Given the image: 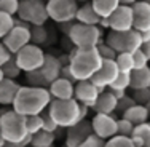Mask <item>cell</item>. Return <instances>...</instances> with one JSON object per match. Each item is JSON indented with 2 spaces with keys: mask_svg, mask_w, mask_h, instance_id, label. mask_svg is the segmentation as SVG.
<instances>
[{
  "mask_svg": "<svg viewBox=\"0 0 150 147\" xmlns=\"http://www.w3.org/2000/svg\"><path fill=\"white\" fill-rule=\"evenodd\" d=\"M21 85L13 78H3L0 82V106H13Z\"/></svg>",
  "mask_w": 150,
  "mask_h": 147,
  "instance_id": "obj_20",
  "label": "cell"
},
{
  "mask_svg": "<svg viewBox=\"0 0 150 147\" xmlns=\"http://www.w3.org/2000/svg\"><path fill=\"white\" fill-rule=\"evenodd\" d=\"M133 58H134V69H141V67H147L149 66L150 58L142 51V48L136 50V51L133 53Z\"/></svg>",
  "mask_w": 150,
  "mask_h": 147,
  "instance_id": "obj_38",
  "label": "cell"
},
{
  "mask_svg": "<svg viewBox=\"0 0 150 147\" xmlns=\"http://www.w3.org/2000/svg\"><path fill=\"white\" fill-rule=\"evenodd\" d=\"M15 58H16V62L19 64V67L23 69V72H32V70H38L43 66L46 53L42 50L40 45L29 43L21 51H18Z\"/></svg>",
  "mask_w": 150,
  "mask_h": 147,
  "instance_id": "obj_8",
  "label": "cell"
},
{
  "mask_svg": "<svg viewBox=\"0 0 150 147\" xmlns=\"http://www.w3.org/2000/svg\"><path fill=\"white\" fill-rule=\"evenodd\" d=\"M145 2H149V3H150V0H145Z\"/></svg>",
  "mask_w": 150,
  "mask_h": 147,
  "instance_id": "obj_52",
  "label": "cell"
},
{
  "mask_svg": "<svg viewBox=\"0 0 150 147\" xmlns=\"http://www.w3.org/2000/svg\"><path fill=\"white\" fill-rule=\"evenodd\" d=\"M133 98L137 104H149L150 102V88H145V89H134L133 93Z\"/></svg>",
  "mask_w": 150,
  "mask_h": 147,
  "instance_id": "obj_40",
  "label": "cell"
},
{
  "mask_svg": "<svg viewBox=\"0 0 150 147\" xmlns=\"http://www.w3.org/2000/svg\"><path fill=\"white\" fill-rule=\"evenodd\" d=\"M11 58H13V53L6 48V45L3 43V40H2L0 42V67H2L6 61H10Z\"/></svg>",
  "mask_w": 150,
  "mask_h": 147,
  "instance_id": "obj_43",
  "label": "cell"
},
{
  "mask_svg": "<svg viewBox=\"0 0 150 147\" xmlns=\"http://www.w3.org/2000/svg\"><path fill=\"white\" fill-rule=\"evenodd\" d=\"M50 19L58 24L72 23L78 11L77 0H48L46 2Z\"/></svg>",
  "mask_w": 150,
  "mask_h": 147,
  "instance_id": "obj_9",
  "label": "cell"
},
{
  "mask_svg": "<svg viewBox=\"0 0 150 147\" xmlns=\"http://www.w3.org/2000/svg\"><path fill=\"white\" fill-rule=\"evenodd\" d=\"M105 42L117 53H134L142 46V34L136 29L131 31H110L105 37Z\"/></svg>",
  "mask_w": 150,
  "mask_h": 147,
  "instance_id": "obj_6",
  "label": "cell"
},
{
  "mask_svg": "<svg viewBox=\"0 0 150 147\" xmlns=\"http://www.w3.org/2000/svg\"><path fill=\"white\" fill-rule=\"evenodd\" d=\"M110 21V31H131L134 29V11L133 6L129 5H120L112 16L109 18Z\"/></svg>",
  "mask_w": 150,
  "mask_h": 147,
  "instance_id": "obj_14",
  "label": "cell"
},
{
  "mask_svg": "<svg viewBox=\"0 0 150 147\" xmlns=\"http://www.w3.org/2000/svg\"><path fill=\"white\" fill-rule=\"evenodd\" d=\"M80 147H105V139L99 138L96 134H91Z\"/></svg>",
  "mask_w": 150,
  "mask_h": 147,
  "instance_id": "obj_42",
  "label": "cell"
},
{
  "mask_svg": "<svg viewBox=\"0 0 150 147\" xmlns=\"http://www.w3.org/2000/svg\"><path fill=\"white\" fill-rule=\"evenodd\" d=\"M142 51L150 58V31L149 32H142Z\"/></svg>",
  "mask_w": 150,
  "mask_h": 147,
  "instance_id": "obj_44",
  "label": "cell"
},
{
  "mask_svg": "<svg viewBox=\"0 0 150 147\" xmlns=\"http://www.w3.org/2000/svg\"><path fill=\"white\" fill-rule=\"evenodd\" d=\"M0 130L6 142H21L26 138L27 126H26V117L18 114L15 109H5L3 114H0Z\"/></svg>",
  "mask_w": 150,
  "mask_h": 147,
  "instance_id": "obj_4",
  "label": "cell"
},
{
  "mask_svg": "<svg viewBox=\"0 0 150 147\" xmlns=\"http://www.w3.org/2000/svg\"><path fill=\"white\" fill-rule=\"evenodd\" d=\"M98 50H99V53H101L102 59H117V55H118L107 42H102V43L98 46Z\"/></svg>",
  "mask_w": 150,
  "mask_h": 147,
  "instance_id": "obj_39",
  "label": "cell"
},
{
  "mask_svg": "<svg viewBox=\"0 0 150 147\" xmlns=\"http://www.w3.org/2000/svg\"><path fill=\"white\" fill-rule=\"evenodd\" d=\"M93 131L102 139H110L118 134V120L113 114H96L91 118Z\"/></svg>",
  "mask_w": 150,
  "mask_h": 147,
  "instance_id": "obj_10",
  "label": "cell"
},
{
  "mask_svg": "<svg viewBox=\"0 0 150 147\" xmlns=\"http://www.w3.org/2000/svg\"><path fill=\"white\" fill-rule=\"evenodd\" d=\"M6 144V141H5V138H3V134H2V130H0V147H3Z\"/></svg>",
  "mask_w": 150,
  "mask_h": 147,
  "instance_id": "obj_49",
  "label": "cell"
},
{
  "mask_svg": "<svg viewBox=\"0 0 150 147\" xmlns=\"http://www.w3.org/2000/svg\"><path fill=\"white\" fill-rule=\"evenodd\" d=\"M53 101V96L48 88H40V87H21L18 91L15 102H13V109L18 114L24 117L29 115H38V114L45 112L48 106Z\"/></svg>",
  "mask_w": 150,
  "mask_h": 147,
  "instance_id": "obj_1",
  "label": "cell"
},
{
  "mask_svg": "<svg viewBox=\"0 0 150 147\" xmlns=\"http://www.w3.org/2000/svg\"><path fill=\"white\" fill-rule=\"evenodd\" d=\"M30 27L32 26H15L8 34H6V37L3 38V43L6 45V48H8L13 55H16L18 51H21L26 45L32 43Z\"/></svg>",
  "mask_w": 150,
  "mask_h": 147,
  "instance_id": "obj_12",
  "label": "cell"
},
{
  "mask_svg": "<svg viewBox=\"0 0 150 147\" xmlns=\"http://www.w3.org/2000/svg\"><path fill=\"white\" fill-rule=\"evenodd\" d=\"M102 91L96 87L91 80H80V82L75 83V94H74V98L77 99L80 104H85V106H88L90 109H93Z\"/></svg>",
  "mask_w": 150,
  "mask_h": 147,
  "instance_id": "obj_15",
  "label": "cell"
},
{
  "mask_svg": "<svg viewBox=\"0 0 150 147\" xmlns=\"http://www.w3.org/2000/svg\"><path fill=\"white\" fill-rule=\"evenodd\" d=\"M75 21H77V23H81V24H90V26H99L101 16L96 13V10H94V6H93L91 2H85L81 6H78Z\"/></svg>",
  "mask_w": 150,
  "mask_h": 147,
  "instance_id": "obj_21",
  "label": "cell"
},
{
  "mask_svg": "<svg viewBox=\"0 0 150 147\" xmlns=\"http://www.w3.org/2000/svg\"><path fill=\"white\" fill-rule=\"evenodd\" d=\"M120 69L117 66V61L115 59H104L99 67V70L93 75L91 82L96 85L101 91H105L110 85L115 82V78L118 77Z\"/></svg>",
  "mask_w": 150,
  "mask_h": 147,
  "instance_id": "obj_11",
  "label": "cell"
},
{
  "mask_svg": "<svg viewBox=\"0 0 150 147\" xmlns=\"http://www.w3.org/2000/svg\"><path fill=\"white\" fill-rule=\"evenodd\" d=\"M77 2H93V0H77Z\"/></svg>",
  "mask_w": 150,
  "mask_h": 147,
  "instance_id": "obj_51",
  "label": "cell"
},
{
  "mask_svg": "<svg viewBox=\"0 0 150 147\" xmlns=\"http://www.w3.org/2000/svg\"><path fill=\"white\" fill-rule=\"evenodd\" d=\"M30 34H32V43H35V45L42 46L48 40V31H46L45 26H32Z\"/></svg>",
  "mask_w": 150,
  "mask_h": 147,
  "instance_id": "obj_32",
  "label": "cell"
},
{
  "mask_svg": "<svg viewBox=\"0 0 150 147\" xmlns=\"http://www.w3.org/2000/svg\"><path fill=\"white\" fill-rule=\"evenodd\" d=\"M26 126H27V133L29 134H35L40 130H43V117H42V114L26 117Z\"/></svg>",
  "mask_w": 150,
  "mask_h": 147,
  "instance_id": "obj_31",
  "label": "cell"
},
{
  "mask_svg": "<svg viewBox=\"0 0 150 147\" xmlns=\"http://www.w3.org/2000/svg\"><path fill=\"white\" fill-rule=\"evenodd\" d=\"M50 115L54 118V121L61 128L74 126L80 120H85L83 117V106L77 101L75 98L72 99H53L51 104L48 106Z\"/></svg>",
  "mask_w": 150,
  "mask_h": 147,
  "instance_id": "obj_3",
  "label": "cell"
},
{
  "mask_svg": "<svg viewBox=\"0 0 150 147\" xmlns=\"http://www.w3.org/2000/svg\"><path fill=\"white\" fill-rule=\"evenodd\" d=\"M102 56L99 53L98 46L94 48H77L74 46L70 51V69L75 80H91L93 75L99 70L102 64Z\"/></svg>",
  "mask_w": 150,
  "mask_h": 147,
  "instance_id": "obj_2",
  "label": "cell"
},
{
  "mask_svg": "<svg viewBox=\"0 0 150 147\" xmlns=\"http://www.w3.org/2000/svg\"><path fill=\"white\" fill-rule=\"evenodd\" d=\"M91 134H94L93 131V123L90 120H80L78 123H75L74 126L67 128L66 131V144L67 147H80L90 138Z\"/></svg>",
  "mask_w": 150,
  "mask_h": 147,
  "instance_id": "obj_13",
  "label": "cell"
},
{
  "mask_svg": "<svg viewBox=\"0 0 150 147\" xmlns=\"http://www.w3.org/2000/svg\"><path fill=\"white\" fill-rule=\"evenodd\" d=\"M42 117H43V130L51 131V133H58V131L61 130V126L54 121V118L50 115L48 109H46L45 112H42Z\"/></svg>",
  "mask_w": 150,
  "mask_h": 147,
  "instance_id": "obj_36",
  "label": "cell"
},
{
  "mask_svg": "<svg viewBox=\"0 0 150 147\" xmlns=\"http://www.w3.org/2000/svg\"><path fill=\"white\" fill-rule=\"evenodd\" d=\"M131 139L136 147H150V121L136 125Z\"/></svg>",
  "mask_w": 150,
  "mask_h": 147,
  "instance_id": "obj_24",
  "label": "cell"
},
{
  "mask_svg": "<svg viewBox=\"0 0 150 147\" xmlns=\"http://www.w3.org/2000/svg\"><path fill=\"white\" fill-rule=\"evenodd\" d=\"M99 27H102V29H110V21H109V18H101Z\"/></svg>",
  "mask_w": 150,
  "mask_h": 147,
  "instance_id": "obj_46",
  "label": "cell"
},
{
  "mask_svg": "<svg viewBox=\"0 0 150 147\" xmlns=\"http://www.w3.org/2000/svg\"><path fill=\"white\" fill-rule=\"evenodd\" d=\"M121 117L129 120L131 123H134V125H141V123L149 121L150 110H149L147 106H144V104H134V106L129 107L126 112L121 114Z\"/></svg>",
  "mask_w": 150,
  "mask_h": 147,
  "instance_id": "obj_22",
  "label": "cell"
},
{
  "mask_svg": "<svg viewBox=\"0 0 150 147\" xmlns=\"http://www.w3.org/2000/svg\"><path fill=\"white\" fill-rule=\"evenodd\" d=\"M117 106H118L117 96L107 88L105 91H102L101 94H99V98H98V101H96L94 107H93V110H94L96 114H115Z\"/></svg>",
  "mask_w": 150,
  "mask_h": 147,
  "instance_id": "obj_18",
  "label": "cell"
},
{
  "mask_svg": "<svg viewBox=\"0 0 150 147\" xmlns=\"http://www.w3.org/2000/svg\"><path fill=\"white\" fill-rule=\"evenodd\" d=\"M21 0H0V11L8 13L11 16H18Z\"/></svg>",
  "mask_w": 150,
  "mask_h": 147,
  "instance_id": "obj_35",
  "label": "cell"
},
{
  "mask_svg": "<svg viewBox=\"0 0 150 147\" xmlns=\"http://www.w3.org/2000/svg\"><path fill=\"white\" fill-rule=\"evenodd\" d=\"M48 89L53 99H72L75 94V83L64 77H59L50 85Z\"/></svg>",
  "mask_w": 150,
  "mask_h": 147,
  "instance_id": "obj_17",
  "label": "cell"
},
{
  "mask_svg": "<svg viewBox=\"0 0 150 147\" xmlns=\"http://www.w3.org/2000/svg\"><path fill=\"white\" fill-rule=\"evenodd\" d=\"M110 89V88H109ZM110 91L113 93V94L117 96V99H121L123 96H126V91H123V89H110Z\"/></svg>",
  "mask_w": 150,
  "mask_h": 147,
  "instance_id": "obj_47",
  "label": "cell"
},
{
  "mask_svg": "<svg viewBox=\"0 0 150 147\" xmlns=\"http://www.w3.org/2000/svg\"><path fill=\"white\" fill-rule=\"evenodd\" d=\"M105 147H136V144L133 142V139H131L129 136L117 134V136H113V138L107 139Z\"/></svg>",
  "mask_w": 150,
  "mask_h": 147,
  "instance_id": "obj_33",
  "label": "cell"
},
{
  "mask_svg": "<svg viewBox=\"0 0 150 147\" xmlns=\"http://www.w3.org/2000/svg\"><path fill=\"white\" fill-rule=\"evenodd\" d=\"M3 78H5V75H3V70H2V67H0V82H2Z\"/></svg>",
  "mask_w": 150,
  "mask_h": 147,
  "instance_id": "obj_50",
  "label": "cell"
},
{
  "mask_svg": "<svg viewBox=\"0 0 150 147\" xmlns=\"http://www.w3.org/2000/svg\"><path fill=\"white\" fill-rule=\"evenodd\" d=\"M91 3L101 18H110L112 13L121 5L120 0H93Z\"/></svg>",
  "mask_w": 150,
  "mask_h": 147,
  "instance_id": "obj_25",
  "label": "cell"
},
{
  "mask_svg": "<svg viewBox=\"0 0 150 147\" xmlns=\"http://www.w3.org/2000/svg\"><path fill=\"white\" fill-rule=\"evenodd\" d=\"M2 70H3V75H5L6 78H13V80H16V78L21 75V72H23V69L19 67V64L16 62L15 55H13L11 59L6 61V62L2 66Z\"/></svg>",
  "mask_w": 150,
  "mask_h": 147,
  "instance_id": "obj_29",
  "label": "cell"
},
{
  "mask_svg": "<svg viewBox=\"0 0 150 147\" xmlns=\"http://www.w3.org/2000/svg\"><path fill=\"white\" fill-rule=\"evenodd\" d=\"M136 125L131 123L129 120H126V118H118V134L121 136H133V131H134Z\"/></svg>",
  "mask_w": 150,
  "mask_h": 147,
  "instance_id": "obj_37",
  "label": "cell"
},
{
  "mask_svg": "<svg viewBox=\"0 0 150 147\" xmlns=\"http://www.w3.org/2000/svg\"><path fill=\"white\" fill-rule=\"evenodd\" d=\"M18 18L27 21L32 26H45L50 19L46 2L43 0H21Z\"/></svg>",
  "mask_w": 150,
  "mask_h": 147,
  "instance_id": "obj_7",
  "label": "cell"
},
{
  "mask_svg": "<svg viewBox=\"0 0 150 147\" xmlns=\"http://www.w3.org/2000/svg\"><path fill=\"white\" fill-rule=\"evenodd\" d=\"M26 80L27 85L30 87H40V88H50V82L43 77V74L38 70H32V72H26Z\"/></svg>",
  "mask_w": 150,
  "mask_h": 147,
  "instance_id": "obj_28",
  "label": "cell"
},
{
  "mask_svg": "<svg viewBox=\"0 0 150 147\" xmlns=\"http://www.w3.org/2000/svg\"><path fill=\"white\" fill-rule=\"evenodd\" d=\"M121 2V5H129V6H133L136 2H139V0H120Z\"/></svg>",
  "mask_w": 150,
  "mask_h": 147,
  "instance_id": "obj_48",
  "label": "cell"
},
{
  "mask_svg": "<svg viewBox=\"0 0 150 147\" xmlns=\"http://www.w3.org/2000/svg\"><path fill=\"white\" fill-rule=\"evenodd\" d=\"M13 27H15V16L0 11V42L6 37V34H8Z\"/></svg>",
  "mask_w": 150,
  "mask_h": 147,
  "instance_id": "obj_30",
  "label": "cell"
},
{
  "mask_svg": "<svg viewBox=\"0 0 150 147\" xmlns=\"http://www.w3.org/2000/svg\"><path fill=\"white\" fill-rule=\"evenodd\" d=\"M67 37L70 43L77 48H94L104 42V32H102V27L99 26L74 23Z\"/></svg>",
  "mask_w": 150,
  "mask_h": 147,
  "instance_id": "obj_5",
  "label": "cell"
},
{
  "mask_svg": "<svg viewBox=\"0 0 150 147\" xmlns=\"http://www.w3.org/2000/svg\"><path fill=\"white\" fill-rule=\"evenodd\" d=\"M56 141V133L46 131V130H40L38 133L32 134V147H53Z\"/></svg>",
  "mask_w": 150,
  "mask_h": 147,
  "instance_id": "obj_26",
  "label": "cell"
},
{
  "mask_svg": "<svg viewBox=\"0 0 150 147\" xmlns=\"http://www.w3.org/2000/svg\"><path fill=\"white\" fill-rule=\"evenodd\" d=\"M150 88V67H141L131 72V89H145Z\"/></svg>",
  "mask_w": 150,
  "mask_h": 147,
  "instance_id": "obj_23",
  "label": "cell"
},
{
  "mask_svg": "<svg viewBox=\"0 0 150 147\" xmlns=\"http://www.w3.org/2000/svg\"><path fill=\"white\" fill-rule=\"evenodd\" d=\"M61 77H64V78H67V80H70V82H74V83H77V80H75V77H74V74H72V69H70L69 64L62 66V70H61Z\"/></svg>",
  "mask_w": 150,
  "mask_h": 147,
  "instance_id": "obj_45",
  "label": "cell"
},
{
  "mask_svg": "<svg viewBox=\"0 0 150 147\" xmlns=\"http://www.w3.org/2000/svg\"><path fill=\"white\" fill-rule=\"evenodd\" d=\"M134 104H137L134 101V98L133 96H123L121 99H118V106H117V112H120V114H123V112H126L129 107H133Z\"/></svg>",
  "mask_w": 150,
  "mask_h": 147,
  "instance_id": "obj_41",
  "label": "cell"
},
{
  "mask_svg": "<svg viewBox=\"0 0 150 147\" xmlns=\"http://www.w3.org/2000/svg\"><path fill=\"white\" fill-rule=\"evenodd\" d=\"M61 70H62V62H61L59 56L46 53L45 62H43V66L40 67V72L43 74V77L50 82V85H51L56 78L61 77Z\"/></svg>",
  "mask_w": 150,
  "mask_h": 147,
  "instance_id": "obj_19",
  "label": "cell"
},
{
  "mask_svg": "<svg viewBox=\"0 0 150 147\" xmlns=\"http://www.w3.org/2000/svg\"><path fill=\"white\" fill-rule=\"evenodd\" d=\"M115 61H117V66H118L120 72H133L134 70L133 53H118Z\"/></svg>",
  "mask_w": 150,
  "mask_h": 147,
  "instance_id": "obj_27",
  "label": "cell"
},
{
  "mask_svg": "<svg viewBox=\"0 0 150 147\" xmlns=\"http://www.w3.org/2000/svg\"><path fill=\"white\" fill-rule=\"evenodd\" d=\"M134 11V29L142 32L150 31V3L145 0H139L133 5Z\"/></svg>",
  "mask_w": 150,
  "mask_h": 147,
  "instance_id": "obj_16",
  "label": "cell"
},
{
  "mask_svg": "<svg viewBox=\"0 0 150 147\" xmlns=\"http://www.w3.org/2000/svg\"><path fill=\"white\" fill-rule=\"evenodd\" d=\"M109 88L110 89H123V91L131 88V72H120L118 77L115 78V82Z\"/></svg>",
  "mask_w": 150,
  "mask_h": 147,
  "instance_id": "obj_34",
  "label": "cell"
}]
</instances>
